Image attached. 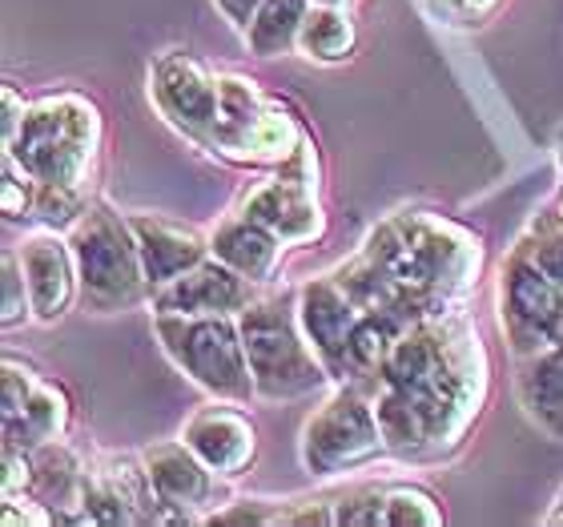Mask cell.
Instances as JSON below:
<instances>
[{
    "label": "cell",
    "mask_w": 563,
    "mask_h": 527,
    "mask_svg": "<svg viewBox=\"0 0 563 527\" xmlns=\"http://www.w3.org/2000/svg\"><path fill=\"white\" fill-rule=\"evenodd\" d=\"M97 145H101V113L93 101H85L81 94H53L29 109L16 141L4 150L36 182L81 189L93 169Z\"/></svg>",
    "instance_id": "6da1fadb"
},
{
    "label": "cell",
    "mask_w": 563,
    "mask_h": 527,
    "mask_svg": "<svg viewBox=\"0 0 563 527\" xmlns=\"http://www.w3.org/2000/svg\"><path fill=\"white\" fill-rule=\"evenodd\" d=\"M378 375H383V383L402 391L419 407L431 439L455 435L459 419L467 410L471 378H467V363L455 354V347L446 342L443 330L411 322L399 334V342L390 347L387 363H383Z\"/></svg>",
    "instance_id": "7a4b0ae2"
},
{
    "label": "cell",
    "mask_w": 563,
    "mask_h": 527,
    "mask_svg": "<svg viewBox=\"0 0 563 527\" xmlns=\"http://www.w3.org/2000/svg\"><path fill=\"white\" fill-rule=\"evenodd\" d=\"M69 246L73 262H77L81 298L93 310L109 315V310H125V306L141 303L150 278H145V262H141L130 218L113 213L109 206H93L73 226Z\"/></svg>",
    "instance_id": "3957f363"
},
{
    "label": "cell",
    "mask_w": 563,
    "mask_h": 527,
    "mask_svg": "<svg viewBox=\"0 0 563 527\" xmlns=\"http://www.w3.org/2000/svg\"><path fill=\"white\" fill-rule=\"evenodd\" d=\"M153 327H157L165 354L201 391H210L225 403H250L258 395L242 327L230 315H157Z\"/></svg>",
    "instance_id": "277c9868"
},
{
    "label": "cell",
    "mask_w": 563,
    "mask_h": 527,
    "mask_svg": "<svg viewBox=\"0 0 563 527\" xmlns=\"http://www.w3.org/2000/svg\"><path fill=\"white\" fill-rule=\"evenodd\" d=\"M238 327H242L254 387L262 398H302L322 387V378L330 375L302 334V322H294L282 306L250 303L238 315Z\"/></svg>",
    "instance_id": "5b68a950"
},
{
    "label": "cell",
    "mask_w": 563,
    "mask_h": 527,
    "mask_svg": "<svg viewBox=\"0 0 563 527\" xmlns=\"http://www.w3.org/2000/svg\"><path fill=\"white\" fill-rule=\"evenodd\" d=\"M378 451H387L378 431L375 407H366L358 391H339L327 407H318L302 427V463L314 475L363 468Z\"/></svg>",
    "instance_id": "8992f818"
},
{
    "label": "cell",
    "mask_w": 563,
    "mask_h": 527,
    "mask_svg": "<svg viewBox=\"0 0 563 527\" xmlns=\"http://www.w3.org/2000/svg\"><path fill=\"white\" fill-rule=\"evenodd\" d=\"M363 318V306L354 303L342 278H314L298 294V322L318 359L327 363L334 378H346V342H351L354 322Z\"/></svg>",
    "instance_id": "52a82bcc"
},
{
    "label": "cell",
    "mask_w": 563,
    "mask_h": 527,
    "mask_svg": "<svg viewBox=\"0 0 563 527\" xmlns=\"http://www.w3.org/2000/svg\"><path fill=\"white\" fill-rule=\"evenodd\" d=\"M250 303H254V282L218 259L198 262L153 290L157 315H242Z\"/></svg>",
    "instance_id": "ba28073f"
},
{
    "label": "cell",
    "mask_w": 563,
    "mask_h": 527,
    "mask_svg": "<svg viewBox=\"0 0 563 527\" xmlns=\"http://www.w3.org/2000/svg\"><path fill=\"white\" fill-rule=\"evenodd\" d=\"M153 97L181 130L210 138L218 121V77L189 53H165L153 65Z\"/></svg>",
    "instance_id": "9c48e42d"
},
{
    "label": "cell",
    "mask_w": 563,
    "mask_h": 527,
    "mask_svg": "<svg viewBox=\"0 0 563 527\" xmlns=\"http://www.w3.org/2000/svg\"><path fill=\"white\" fill-rule=\"evenodd\" d=\"M194 455L213 471V475H242L258 455V431L254 422L234 407H201L181 431Z\"/></svg>",
    "instance_id": "30bf717a"
},
{
    "label": "cell",
    "mask_w": 563,
    "mask_h": 527,
    "mask_svg": "<svg viewBox=\"0 0 563 527\" xmlns=\"http://www.w3.org/2000/svg\"><path fill=\"white\" fill-rule=\"evenodd\" d=\"M504 310L516 334H531L548 347V327L563 310V286L531 259L528 250L516 254L504 274Z\"/></svg>",
    "instance_id": "8fae6325"
},
{
    "label": "cell",
    "mask_w": 563,
    "mask_h": 527,
    "mask_svg": "<svg viewBox=\"0 0 563 527\" xmlns=\"http://www.w3.org/2000/svg\"><path fill=\"white\" fill-rule=\"evenodd\" d=\"M24 282H29V298L41 322H57L73 303V286H77V262H73V246H65L60 238L41 234L29 238L21 250Z\"/></svg>",
    "instance_id": "7c38bea8"
},
{
    "label": "cell",
    "mask_w": 563,
    "mask_h": 527,
    "mask_svg": "<svg viewBox=\"0 0 563 527\" xmlns=\"http://www.w3.org/2000/svg\"><path fill=\"white\" fill-rule=\"evenodd\" d=\"M242 213L266 226L282 242H310L322 234V210H318L314 194L306 182H294V177H278V182L258 186L246 198Z\"/></svg>",
    "instance_id": "4fadbf2b"
},
{
    "label": "cell",
    "mask_w": 563,
    "mask_h": 527,
    "mask_svg": "<svg viewBox=\"0 0 563 527\" xmlns=\"http://www.w3.org/2000/svg\"><path fill=\"white\" fill-rule=\"evenodd\" d=\"M141 463L150 471L153 492H157L162 504L177 507V512L189 516V507H201L213 499V480H218V475L194 455V447H189L186 439H181V443H153L150 451L141 455Z\"/></svg>",
    "instance_id": "5bb4252c"
},
{
    "label": "cell",
    "mask_w": 563,
    "mask_h": 527,
    "mask_svg": "<svg viewBox=\"0 0 563 527\" xmlns=\"http://www.w3.org/2000/svg\"><path fill=\"white\" fill-rule=\"evenodd\" d=\"M133 238H137L141 262H145V278H150V290L174 282L177 274L194 270L198 262H206V242L201 234L186 230L177 222H165V218H150V213H133L130 218Z\"/></svg>",
    "instance_id": "9a60e30c"
},
{
    "label": "cell",
    "mask_w": 563,
    "mask_h": 527,
    "mask_svg": "<svg viewBox=\"0 0 563 527\" xmlns=\"http://www.w3.org/2000/svg\"><path fill=\"white\" fill-rule=\"evenodd\" d=\"M210 250H213V259L225 262L230 270H238L242 278L266 282L282 259V238L242 213V218L225 222L222 230L210 238Z\"/></svg>",
    "instance_id": "2e32d148"
},
{
    "label": "cell",
    "mask_w": 563,
    "mask_h": 527,
    "mask_svg": "<svg viewBox=\"0 0 563 527\" xmlns=\"http://www.w3.org/2000/svg\"><path fill=\"white\" fill-rule=\"evenodd\" d=\"M73 422V403L69 395L57 387V383H36L33 395L24 398V407L16 415L4 419V443H21V447H41L53 443L69 431Z\"/></svg>",
    "instance_id": "e0dca14e"
},
{
    "label": "cell",
    "mask_w": 563,
    "mask_h": 527,
    "mask_svg": "<svg viewBox=\"0 0 563 527\" xmlns=\"http://www.w3.org/2000/svg\"><path fill=\"white\" fill-rule=\"evenodd\" d=\"M81 483L85 468L60 439L33 447V492L29 495H36V504H45L48 512H65L81 504Z\"/></svg>",
    "instance_id": "ac0fdd59"
},
{
    "label": "cell",
    "mask_w": 563,
    "mask_h": 527,
    "mask_svg": "<svg viewBox=\"0 0 563 527\" xmlns=\"http://www.w3.org/2000/svg\"><path fill=\"white\" fill-rule=\"evenodd\" d=\"M519 398L540 427L563 439V347L536 354L519 378Z\"/></svg>",
    "instance_id": "d6986e66"
},
{
    "label": "cell",
    "mask_w": 563,
    "mask_h": 527,
    "mask_svg": "<svg viewBox=\"0 0 563 527\" xmlns=\"http://www.w3.org/2000/svg\"><path fill=\"white\" fill-rule=\"evenodd\" d=\"M411 327L395 310H363V318L354 322L351 342H346V375H375L387 363L390 347L399 342L402 330Z\"/></svg>",
    "instance_id": "ffe728a7"
},
{
    "label": "cell",
    "mask_w": 563,
    "mask_h": 527,
    "mask_svg": "<svg viewBox=\"0 0 563 527\" xmlns=\"http://www.w3.org/2000/svg\"><path fill=\"white\" fill-rule=\"evenodd\" d=\"M298 48H302L310 61H346L354 48V24L351 17L342 12V4H314L302 17V33H298Z\"/></svg>",
    "instance_id": "44dd1931"
},
{
    "label": "cell",
    "mask_w": 563,
    "mask_h": 527,
    "mask_svg": "<svg viewBox=\"0 0 563 527\" xmlns=\"http://www.w3.org/2000/svg\"><path fill=\"white\" fill-rule=\"evenodd\" d=\"M306 9H310V0H262V9L254 12V21L246 29L250 53L278 57V53L298 45Z\"/></svg>",
    "instance_id": "7402d4cb"
},
{
    "label": "cell",
    "mask_w": 563,
    "mask_h": 527,
    "mask_svg": "<svg viewBox=\"0 0 563 527\" xmlns=\"http://www.w3.org/2000/svg\"><path fill=\"white\" fill-rule=\"evenodd\" d=\"M375 419H378V431H383L387 451H402V455H407V451H419V447L431 439L419 407H415L402 391L390 387V383H383V391H378V398H375Z\"/></svg>",
    "instance_id": "603a6c76"
},
{
    "label": "cell",
    "mask_w": 563,
    "mask_h": 527,
    "mask_svg": "<svg viewBox=\"0 0 563 527\" xmlns=\"http://www.w3.org/2000/svg\"><path fill=\"white\" fill-rule=\"evenodd\" d=\"M387 527H434L443 524V507L422 487H395L387 492Z\"/></svg>",
    "instance_id": "cb8c5ba5"
},
{
    "label": "cell",
    "mask_w": 563,
    "mask_h": 527,
    "mask_svg": "<svg viewBox=\"0 0 563 527\" xmlns=\"http://www.w3.org/2000/svg\"><path fill=\"white\" fill-rule=\"evenodd\" d=\"M33 218L48 230H65V226L81 222V189L53 186V182H36V210Z\"/></svg>",
    "instance_id": "d4e9b609"
},
{
    "label": "cell",
    "mask_w": 563,
    "mask_h": 527,
    "mask_svg": "<svg viewBox=\"0 0 563 527\" xmlns=\"http://www.w3.org/2000/svg\"><path fill=\"white\" fill-rule=\"evenodd\" d=\"M383 519H387V492H378V487H358L334 504V524L375 527Z\"/></svg>",
    "instance_id": "484cf974"
},
{
    "label": "cell",
    "mask_w": 563,
    "mask_h": 527,
    "mask_svg": "<svg viewBox=\"0 0 563 527\" xmlns=\"http://www.w3.org/2000/svg\"><path fill=\"white\" fill-rule=\"evenodd\" d=\"M0 210H4V218H9V222H16V218H33V210H36V177L24 174L21 165L12 162V157H9V165H4Z\"/></svg>",
    "instance_id": "4316f807"
},
{
    "label": "cell",
    "mask_w": 563,
    "mask_h": 527,
    "mask_svg": "<svg viewBox=\"0 0 563 527\" xmlns=\"http://www.w3.org/2000/svg\"><path fill=\"white\" fill-rule=\"evenodd\" d=\"M0 310H4V327H16L29 310H33V298H29V282H24V266L16 250H4V298H0Z\"/></svg>",
    "instance_id": "83f0119b"
},
{
    "label": "cell",
    "mask_w": 563,
    "mask_h": 527,
    "mask_svg": "<svg viewBox=\"0 0 563 527\" xmlns=\"http://www.w3.org/2000/svg\"><path fill=\"white\" fill-rule=\"evenodd\" d=\"M0 492H4V499L33 492V447L4 443V480H0Z\"/></svg>",
    "instance_id": "f1b7e54d"
},
{
    "label": "cell",
    "mask_w": 563,
    "mask_h": 527,
    "mask_svg": "<svg viewBox=\"0 0 563 527\" xmlns=\"http://www.w3.org/2000/svg\"><path fill=\"white\" fill-rule=\"evenodd\" d=\"M36 383H41V378H36L33 366H21L16 359H9V363H4V419L24 407V398L33 395Z\"/></svg>",
    "instance_id": "f546056e"
},
{
    "label": "cell",
    "mask_w": 563,
    "mask_h": 527,
    "mask_svg": "<svg viewBox=\"0 0 563 527\" xmlns=\"http://www.w3.org/2000/svg\"><path fill=\"white\" fill-rule=\"evenodd\" d=\"M210 524H282V512H274L266 499H238L225 512H213Z\"/></svg>",
    "instance_id": "4dcf8cb0"
},
{
    "label": "cell",
    "mask_w": 563,
    "mask_h": 527,
    "mask_svg": "<svg viewBox=\"0 0 563 527\" xmlns=\"http://www.w3.org/2000/svg\"><path fill=\"white\" fill-rule=\"evenodd\" d=\"M528 254L563 286V218H560V226H548V230H540V242H536Z\"/></svg>",
    "instance_id": "1f68e13d"
},
{
    "label": "cell",
    "mask_w": 563,
    "mask_h": 527,
    "mask_svg": "<svg viewBox=\"0 0 563 527\" xmlns=\"http://www.w3.org/2000/svg\"><path fill=\"white\" fill-rule=\"evenodd\" d=\"M24 118H29V106H24V97L16 94V85H4V145H12V141H16Z\"/></svg>",
    "instance_id": "d6a6232c"
},
{
    "label": "cell",
    "mask_w": 563,
    "mask_h": 527,
    "mask_svg": "<svg viewBox=\"0 0 563 527\" xmlns=\"http://www.w3.org/2000/svg\"><path fill=\"white\" fill-rule=\"evenodd\" d=\"M218 9L230 17V21L238 24V29H250V21H254V12L262 9V0H218Z\"/></svg>",
    "instance_id": "836d02e7"
},
{
    "label": "cell",
    "mask_w": 563,
    "mask_h": 527,
    "mask_svg": "<svg viewBox=\"0 0 563 527\" xmlns=\"http://www.w3.org/2000/svg\"><path fill=\"white\" fill-rule=\"evenodd\" d=\"M446 4H451V9H455V12H467V17H471V12H475V17H479V12L492 9L495 0H446Z\"/></svg>",
    "instance_id": "e575fe53"
},
{
    "label": "cell",
    "mask_w": 563,
    "mask_h": 527,
    "mask_svg": "<svg viewBox=\"0 0 563 527\" xmlns=\"http://www.w3.org/2000/svg\"><path fill=\"white\" fill-rule=\"evenodd\" d=\"M548 519H552V524H563V495H560V507H555V512Z\"/></svg>",
    "instance_id": "d590c367"
},
{
    "label": "cell",
    "mask_w": 563,
    "mask_h": 527,
    "mask_svg": "<svg viewBox=\"0 0 563 527\" xmlns=\"http://www.w3.org/2000/svg\"><path fill=\"white\" fill-rule=\"evenodd\" d=\"M314 4H342V0H314Z\"/></svg>",
    "instance_id": "8d00e7d4"
},
{
    "label": "cell",
    "mask_w": 563,
    "mask_h": 527,
    "mask_svg": "<svg viewBox=\"0 0 563 527\" xmlns=\"http://www.w3.org/2000/svg\"><path fill=\"white\" fill-rule=\"evenodd\" d=\"M560 218H563V210H560Z\"/></svg>",
    "instance_id": "74e56055"
}]
</instances>
